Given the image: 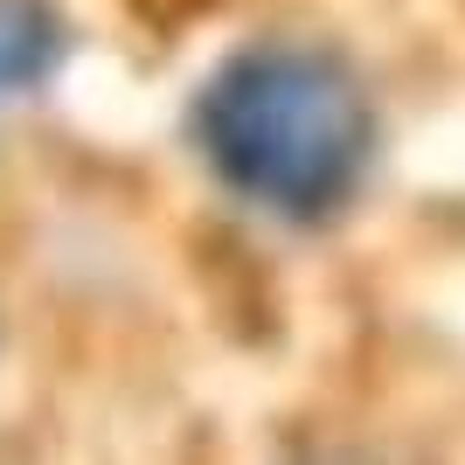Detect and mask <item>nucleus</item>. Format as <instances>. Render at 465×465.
Listing matches in <instances>:
<instances>
[{"label": "nucleus", "instance_id": "nucleus-1", "mask_svg": "<svg viewBox=\"0 0 465 465\" xmlns=\"http://www.w3.org/2000/svg\"><path fill=\"white\" fill-rule=\"evenodd\" d=\"M188 139L230 202L312 230L354 202L375 160V104L320 42H251L215 63Z\"/></svg>", "mask_w": 465, "mask_h": 465}, {"label": "nucleus", "instance_id": "nucleus-2", "mask_svg": "<svg viewBox=\"0 0 465 465\" xmlns=\"http://www.w3.org/2000/svg\"><path fill=\"white\" fill-rule=\"evenodd\" d=\"M63 56V21L42 0H0V104L35 91Z\"/></svg>", "mask_w": 465, "mask_h": 465}]
</instances>
